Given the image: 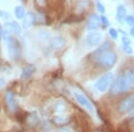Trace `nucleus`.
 Instances as JSON below:
<instances>
[{
  "instance_id": "1",
  "label": "nucleus",
  "mask_w": 134,
  "mask_h": 132,
  "mask_svg": "<svg viewBox=\"0 0 134 132\" xmlns=\"http://www.w3.org/2000/svg\"><path fill=\"white\" fill-rule=\"evenodd\" d=\"M114 81V75L111 72H107L105 74H103L99 79L97 81L95 87L96 89L98 92L104 93L105 92L107 89L111 87L112 83Z\"/></svg>"
},
{
  "instance_id": "2",
  "label": "nucleus",
  "mask_w": 134,
  "mask_h": 132,
  "mask_svg": "<svg viewBox=\"0 0 134 132\" xmlns=\"http://www.w3.org/2000/svg\"><path fill=\"white\" fill-rule=\"evenodd\" d=\"M98 58V62L104 67L108 69L113 68L114 64H116V61H117V56H116L115 53L112 51L105 52V53L101 54Z\"/></svg>"
},
{
  "instance_id": "3",
  "label": "nucleus",
  "mask_w": 134,
  "mask_h": 132,
  "mask_svg": "<svg viewBox=\"0 0 134 132\" xmlns=\"http://www.w3.org/2000/svg\"><path fill=\"white\" fill-rule=\"evenodd\" d=\"M130 87L131 86H130L129 83L127 82L126 79H125L124 74H122V75L118 76L117 79H115L114 85L112 86L111 92L113 93V94L116 95V94H119L120 92L126 91L127 89H129L130 88Z\"/></svg>"
},
{
  "instance_id": "4",
  "label": "nucleus",
  "mask_w": 134,
  "mask_h": 132,
  "mask_svg": "<svg viewBox=\"0 0 134 132\" xmlns=\"http://www.w3.org/2000/svg\"><path fill=\"white\" fill-rule=\"evenodd\" d=\"M74 96H75V98H76L77 102L81 106L85 108L86 110H88L91 114H95V112H96L95 106L93 105V104L90 101V99H88L85 95L81 94V93H80V92H75Z\"/></svg>"
},
{
  "instance_id": "5",
  "label": "nucleus",
  "mask_w": 134,
  "mask_h": 132,
  "mask_svg": "<svg viewBox=\"0 0 134 132\" xmlns=\"http://www.w3.org/2000/svg\"><path fill=\"white\" fill-rule=\"evenodd\" d=\"M103 39V35L99 31H91L86 36V41L90 46H98Z\"/></svg>"
},
{
  "instance_id": "6",
  "label": "nucleus",
  "mask_w": 134,
  "mask_h": 132,
  "mask_svg": "<svg viewBox=\"0 0 134 132\" xmlns=\"http://www.w3.org/2000/svg\"><path fill=\"white\" fill-rule=\"evenodd\" d=\"M133 108H134V95L130 96L127 98H125L124 100H122V102L119 105V110L122 113L131 111Z\"/></svg>"
},
{
  "instance_id": "7",
  "label": "nucleus",
  "mask_w": 134,
  "mask_h": 132,
  "mask_svg": "<svg viewBox=\"0 0 134 132\" xmlns=\"http://www.w3.org/2000/svg\"><path fill=\"white\" fill-rule=\"evenodd\" d=\"M8 45V54L9 56L12 59H15L20 55L21 49L20 47L18 45V42L14 39H12L9 43H7Z\"/></svg>"
},
{
  "instance_id": "8",
  "label": "nucleus",
  "mask_w": 134,
  "mask_h": 132,
  "mask_svg": "<svg viewBox=\"0 0 134 132\" xmlns=\"http://www.w3.org/2000/svg\"><path fill=\"white\" fill-rule=\"evenodd\" d=\"M100 17H98L97 14H93L90 17H88V23H87V28L88 30L92 31H95L96 30H98L100 26Z\"/></svg>"
},
{
  "instance_id": "9",
  "label": "nucleus",
  "mask_w": 134,
  "mask_h": 132,
  "mask_svg": "<svg viewBox=\"0 0 134 132\" xmlns=\"http://www.w3.org/2000/svg\"><path fill=\"white\" fill-rule=\"evenodd\" d=\"M5 103L7 105L8 108L11 112H16L18 110V105H17V102L14 98V96L12 92L8 91L7 93L5 94Z\"/></svg>"
},
{
  "instance_id": "10",
  "label": "nucleus",
  "mask_w": 134,
  "mask_h": 132,
  "mask_svg": "<svg viewBox=\"0 0 134 132\" xmlns=\"http://www.w3.org/2000/svg\"><path fill=\"white\" fill-rule=\"evenodd\" d=\"M65 45V39L63 37H55L50 40V47L53 49H61Z\"/></svg>"
},
{
  "instance_id": "11",
  "label": "nucleus",
  "mask_w": 134,
  "mask_h": 132,
  "mask_svg": "<svg viewBox=\"0 0 134 132\" xmlns=\"http://www.w3.org/2000/svg\"><path fill=\"white\" fill-rule=\"evenodd\" d=\"M34 21H35V14L31 12H28L23 17V26L24 28H29L33 24Z\"/></svg>"
},
{
  "instance_id": "12",
  "label": "nucleus",
  "mask_w": 134,
  "mask_h": 132,
  "mask_svg": "<svg viewBox=\"0 0 134 132\" xmlns=\"http://www.w3.org/2000/svg\"><path fill=\"white\" fill-rule=\"evenodd\" d=\"M127 16V11L124 5H119L116 9V20L122 22Z\"/></svg>"
},
{
  "instance_id": "13",
  "label": "nucleus",
  "mask_w": 134,
  "mask_h": 132,
  "mask_svg": "<svg viewBox=\"0 0 134 132\" xmlns=\"http://www.w3.org/2000/svg\"><path fill=\"white\" fill-rule=\"evenodd\" d=\"M5 29H9L12 31H14V33L19 35V34L21 33V26L19 24L18 22L16 21H12V22H7L5 24Z\"/></svg>"
},
{
  "instance_id": "14",
  "label": "nucleus",
  "mask_w": 134,
  "mask_h": 132,
  "mask_svg": "<svg viewBox=\"0 0 134 132\" xmlns=\"http://www.w3.org/2000/svg\"><path fill=\"white\" fill-rule=\"evenodd\" d=\"M53 122L57 125H64L69 122V117L65 114H58L53 118Z\"/></svg>"
},
{
  "instance_id": "15",
  "label": "nucleus",
  "mask_w": 134,
  "mask_h": 132,
  "mask_svg": "<svg viewBox=\"0 0 134 132\" xmlns=\"http://www.w3.org/2000/svg\"><path fill=\"white\" fill-rule=\"evenodd\" d=\"M34 71H35V68L31 65L25 67V68L23 70V71H21V79H30V78L32 76V74H33Z\"/></svg>"
},
{
  "instance_id": "16",
  "label": "nucleus",
  "mask_w": 134,
  "mask_h": 132,
  "mask_svg": "<svg viewBox=\"0 0 134 132\" xmlns=\"http://www.w3.org/2000/svg\"><path fill=\"white\" fill-rule=\"evenodd\" d=\"M124 76H125V79H126V81L129 83L130 86L134 85V70L133 69L127 71L126 73L124 74Z\"/></svg>"
},
{
  "instance_id": "17",
  "label": "nucleus",
  "mask_w": 134,
  "mask_h": 132,
  "mask_svg": "<svg viewBox=\"0 0 134 132\" xmlns=\"http://www.w3.org/2000/svg\"><path fill=\"white\" fill-rule=\"evenodd\" d=\"M14 14H15L17 19H23V17L25 16V10L24 7L21 5H18L14 9Z\"/></svg>"
},
{
  "instance_id": "18",
  "label": "nucleus",
  "mask_w": 134,
  "mask_h": 132,
  "mask_svg": "<svg viewBox=\"0 0 134 132\" xmlns=\"http://www.w3.org/2000/svg\"><path fill=\"white\" fill-rule=\"evenodd\" d=\"M49 36H50V33L47 30H40L38 32V38L42 41H46L47 39H48Z\"/></svg>"
},
{
  "instance_id": "19",
  "label": "nucleus",
  "mask_w": 134,
  "mask_h": 132,
  "mask_svg": "<svg viewBox=\"0 0 134 132\" xmlns=\"http://www.w3.org/2000/svg\"><path fill=\"white\" fill-rule=\"evenodd\" d=\"M55 111L57 113H64L66 111V105L63 102H58L55 106Z\"/></svg>"
},
{
  "instance_id": "20",
  "label": "nucleus",
  "mask_w": 134,
  "mask_h": 132,
  "mask_svg": "<svg viewBox=\"0 0 134 132\" xmlns=\"http://www.w3.org/2000/svg\"><path fill=\"white\" fill-rule=\"evenodd\" d=\"M26 120H27L28 124L34 126V125H36L38 122V117L37 116L36 114H31V115L28 116L27 118H26Z\"/></svg>"
},
{
  "instance_id": "21",
  "label": "nucleus",
  "mask_w": 134,
  "mask_h": 132,
  "mask_svg": "<svg viewBox=\"0 0 134 132\" xmlns=\"http://www.w3.org/2000/svg\"><path fill=\"white\" fill-rule=\"evenodd\" d=\"M4 39L6 43H9L11 40L13 39L12 37V31L9 29H5V32H4Z\"/></svg>"
},
{
  "instance_id": "22",
  "label": "nucleus",
  "mask_w": 134,
  "mask_h": 132,
  "mask_svg": "<svg viewBox=\"0 0 134 132\" xmlns=\"http://www.w3.org/2000/svg\"><path fill=\"white\" fill-rule=\"evenodd\" d=\"M109 35L113 39H117L118 38V32L114 28H110L109 29Z\"/></svg>"
},
{
  "instance_id": "23",
  "label": "nucleus",
  "mask_w": 134,
  "mask_h": 132,
  "mask_svg": "<svg viewBox=\"0 0 134 132\" xmlns=\"http://www.w3.org/2000/svg\"><path fill=\"white\" fill-rule=\"evenodd\" d=\"M122 50L124 51V53H126L127 55H131V54L133 53L132 47L131 46H128V45H122Z\"/></svg>"
},
{
  "instance_id": "24",
  "label": "nucleus",
  "mask_w": 134,
  "mask_h": 132,
  "mask_svg": "<svg viewBox=\"0 0 134 132\" xmlns=\"http://www.w3.org/2000/svg\"><path fill=\"white\" fill-rule=\"evenodd\" d=\"M124 21H125V22H126L128 25L131 26V27L134 26V16H132V15H127Z\"/></svg>"
},
{
  "instance_id": "25",
  "label": "nucleus",
  "mask_w": 134,
  "mask_h": 132,
  "mask_svg": "<svg viewBox=\"0 0 134 132\" xmlns=\"http://www.w3.org/2000/svg\"><path fill=\"white\" fill-rule=\"evenodd\" d=\"M100 21L102 22V24L105 26V27H108L110 24L109 20L107 19V17L105 15H104V14H102V15L100 16Z\"/></svg>"
},
{
  "instance_id": "26",
  "label": "nucleus",
  "mask_w": 134,
  "mask_h": 132,
  "mask_svg": "<svg viewBox=\"0 0 134 132\" xmlns=\"http://www.w3.org/2000/svg\"><path fill=\"white\" fill-rule=\"evenodd\" d=\"M96 5H97V9L99 13H101V14H104V13L105 12V8L104 5L101 2H96Z\"/></svg>"
},
{
  "instance_id": "27",
  "label": "nucleus",
  "mask_w": 134,
  "mask_h": 132,
  "mask_svg": "<svg viewBox=\"0 0 134 132\" xmlns=\"http://www.w3.org/2000/svg\"><path fill=\"white\" fill-rule=\"evenodd\" d=\"M122 45H128V46H131V38H129L127 35H124L122 36Z\"/></svg>"
},
{
  "instance_id": "28",
  "label": "nucleus",
  "mask_w": 134,
  "mask_h": 132,
  "mask_svg": "<svg viewBox=\"0 0 134 132\" xmlns=\"http://www.w3.org/2000/svg\"><path fill=\"white\" fill-rule=\"evenodd\" d=\"M0 17H2V18H4V19H8L10 17V15L8 13H5V12H3V11H0Z\"/></svg>"
},
{
  "instance_id": "29",
  "label": "nucleus",
  "mask_w": 134,
  "mask_h": 132,
  "mask_svg": "<svg viewBox=\"0 0 134 132\" xmlns=\"http://www.w3.org/2000/svg\"><path fill=\"white\" fill-rule=\"evenodd\" d=\"M5 85V79H0V88H4V86Z\"/></svg>"
},
{
  "instance_id": "30",
  "label": "nucleus",
  "mask_w": 134,
  "mask_h": 132,
  "mask_svg": "<svg viewBox=\"0 0 134 132\" xmlns=\"http://www.w3.org/2000/svg\"><path fill=\"white\" fill-rule=\"evenodd\" d=\"M58 132H72V130H71L70 129H67V128H64V129H59Z\"/></svg>"
},
{
  "instance_id": "31",
  "label": "nucleus",
  "mask_w": 134,
  "mask_h": 132,
  "mask_svg": "<svg viewBox=\"0 0 134 132\" xmlns=\"http://www.w3.org/2000/svg\"><path fill=\"white\" fill-rule=\"evenodd\" d=\"M130 34L132 37H134V26H132V27L131 28V30H130Z\"/></svg>"
},
{
  "instance_id": "32",
  "label": "nucleus",
  "mask_w": 134,
  "mask_h": 132,
  "mask_svg": "<svg viewBox=\"0 0 134 132\" xmlns=\"http://www.w3.org/2000/svg\"><path fill=\"white\" fill-rule=\"evenodd\" d=\"M131 116L132 117V118H134V108L131 111Z\"/></svg>"
},
{
  "instance_id": "33",
  "label": "nucleus",
  "mask_w": 134,
  "mask_h": 132,
  "mask_svg": "<svg viewBox=\"0 0 134 132\" xmlns=\"http://www.w3.org/2000/svg\"><path fill=\"white\" fill-rule=\"evenodd\" d=\"M2 35H3V31H2V29H1V27H0V39H1V38H2Z\"/></svg>"
}]
</instances>
